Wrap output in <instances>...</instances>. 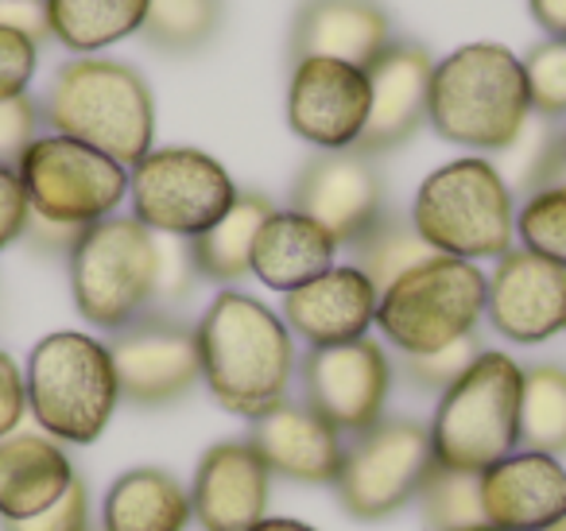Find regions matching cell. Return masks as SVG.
Instances as JSON below:
<instances>
[{"label": "cell", "mask_w": 566, "mask_h": 531, "mask_svg": "<svg viewBox=\"0 0 566 531\" xmlns=\"http://www.w3.org/2000/svg\"><path fill=\"white\" fill-rule=\"evenodd\" d=\"M272 473L249 438H226L202 450L190 477V508L202 531H252L268 516Z\"/></svg>", "instance_id": "e0dca14e"}, {"label": "cell", "mask_w": 566, "mask_h": 531, "mask_svg": "<svg viewBox=\"0 0 566 531\" xmlns=\"http://www.w3.org/2000/svg\"><path fill=\"white\" fill-rule=\"evenodd\" d=\"M373 86L361 66L300 59L287 82V128L318 152H349L369 125Z\"/></svg>", "instance_id": "5bb4252c"}, {"label": "cell", "mask_w": 566, "mask_h": 531, "mask_svg": "<svg viewBox=\"0 0 566 531\" xmlns=\"http://www.w3.org/2000/svg\"><path fill=\"white\" fill-rule=\"evenodd\" d=\"M249 442L264 458L268 473L300 485H334L346 461V435L307 404H292V399L260 415L249 430Z\"/></svg>", "instance_id": "44dd1931"}, {"label": "cell", "mask_w": 566, "mask_h": 531, "mask_svg": "<svg viewBox=\"0 0 566 531\" xmlns=\"http://www.w3.org/2000/svg\"><path fill=\"white\" fill-rule=\"evenodd\" d=\"M120 399L136 407H164L202 384L195 326L164 311H148L109 342Z\"/></svg>", "instance_id": "4fadbf2b"}, {"label": "cell", "mask_w": 566, "mask_h": 531, "mask_svg": "<svg viewBox=\"0 0 566 531\" xmlns=\"http://www.w3.org/2000/svg\"><path fill=\"white\" fill-rule=\"evenodd\" d=\"M28 415V388H24V368L0 350V438H9L20 430Z\"/></svg>", "instance_id": "60d3db41"}, {"label": "cell", "mask_w": 566, "mask_h": 531, "mask_svg": "<svg viewBox=\"0 0 566 531\" xmlns=\"http://www.w3.org/2000/svg\"><path fill=\"white\" fill-rule=\"evenodd\" d=\"M489 275L478 264L434 252L419 268L380 291L377 326L403 357L447 350L473 337L485 319Z\"/></svg>", "instance_id": "52a82bcc"}, {"label": "cell", "mask_w": 566, "mask_h": 531, "mask_svg": "<svg viewBox=\"0 0 566 531\" xmlns=\"http://www.w3.org/2000/svg\"><path fill=\"white\" fill-rule=\"evenodd\" d=\"M369 125L357 144L361 156H385V152L408 144L427 121V94H431V74L434 63L427 55L423 43L392 40L385 55L369 66Z\"/></svg>", "instance_id": "d6986e66"}, {"label": "cell", "mask_w": 566, "mask_h": 531, "mask_svg": "<svg viewBox=\"0 0 566 531\" xmlns=\"http://www.w3.org/2000/svg\"><path fill=\"white\" fill-rule=\"evenodd\" d=\"M195 283H198V268L187 237L156 233V306L151 311L179 306L195 291Z\"/></svg>", "instance_id": "e575fe53"}, {"label": "cell", "mask_w": 566, "mask_h": 531, "mask_svg": "<svg viewBox=\"0 0 566 531\" xmlns=\"http://www.w3.org/2000/svg\"><path fill=\"white\" fill-rule=\"evenodd\" d=\"M496 171L509 183L512 198H532L547 187H558L566 175V128H558V121L532 113L516 140L501 152Z\"/></svg>", "instance_id": "83f0119b"}, {"label": "cell", "mask_w": 566, "mask_h": 531, "mask_svg": "<svg viewBox=\"0 0 566 531\" xmlns=\"http://www.w3.org/2000/svg\"><path fill=\"white\" fill-rule=\"evenodd\" d=\"M292 210L307 214L315 226L338 241V249H354L385 214V179L377 164L349 152H318L303 164L292 187Z\"/></svg>", "instance_id": "9a60e30c"}, {"label": "cell", "mask_w": 566, "mask_h": 531, "mask_svg": "<svg viewBox=\"0 0 566 531\" xmlns=\"http://www.w3.org/2000/svg\"><path fill=\"white\" fill-rule=\"evenodd\" d=\"M516 237L524 249L566 268V183L524 198L516 214Z\"/></svg>", "instance_id": "d6a6232c"}, {"label": "cell", "mask_w": 566, "mask_h": 531, "mask_svg": "<svg viewBox=\"0 0 566 531\" xmlns=\"http://www.w3.org/2000/svg\"><path fill=\"white\" fill-rule=\"evenodd\" d=\"M190 523V489L171 469L136 466L105 489L102 531H187Z\"/></svg>", "instance_id": "d4e9b609"}, {"label": "cell", "mask_w": 566, "mask_h": 531, "mask_svg": "<svg viewBox=\"0 0 566 531\" xmlns=\"http://www.w3.org/2000/svg\"><path fill=\"white\" fill-rule=\"evenodd\" d=\"M434 473V450L427 423L380 419L373 430L346 446V461L334 481L338 504L361 523L396 516L419 497L427 477Z\"/></svg>", "instance_id": "8fae6325"}, {"label": "cell", "mask_w": 566, "mask_h": 531, "mask_svg": "<svg viewBox=\"0 0 566 531\" xmlns=\"http://www.w3.org/2000/svg\"><path fill=\"white\" fill-rule=\"evenodd\" d=\"M392 43V20L377 0H303L292 28V59H334L369 71Z\"/></svg>", "instance_id": "7402d4cb"}, {"label": "cell", "mask_w": 566, "mask_h": 531, "mask_svg": "<svg viewBox=\"0 0 566 531\" xmlns=\"http://www.w3.org/2000/svg\"><path fill=\"white\" fill-rule=\"evenodd\" d=\"M0 531H90V492L82 481H74V489L66 492L59 504H51L48 512L32 516V520L0 523Z\"/></svg>", "instance_id": "f35d334b"}, {"label": "cell", "mask_w": 566, "mask_h": 531, "mask_svg": "<svg viewBox=\"0 0 566 531\" xmlns=\"http://www.w3.org/2000/svg\"><path fill=\"white\" fill-rule=\"evenodd\" d=\"M520 392L524 365L501 350H481L473 365L439 396L431 430L434 466L485 473L520 450Z\"/></svg>", "instance_id": "5b68a950"}, {"label": "cell", "mask_w": 566, "mask_h": 531, "mask_svg": "<svg viewBox=\"0 0 566 531\" xmlns=\"http://www.w3.org/2000/svg\"><path fill=\"white\" fill-rule=\"evenodd\" d=\"M82 233L86 229L82 226H66V221H51V218H40V214H32L28 218V244H32L35 252H43V257H66L71 260V252L78 249Z\"/></svg>", "instance_id": "b9f144b4"}, {"label": "cell", "mask_w": 566, "mask_h": 531, "mask_svg": "<svg viewBox=\"0 0 566 531\" xmlns=\"http://www.w3.org/2000/svg\"><path fill=\"white\" fill-rule=\"evenodd\" d=\"M520 450H539L551 458L566 454V368H524L520 392Z\"/></svg>", "instance_id": "f1b7e54d"}, {"label": "cell", "mask_w": 566, "mask_h": 531, "mask_svg": "<svg viewBox=\"0 0 566 531\" xmlns=\"http://www.w3.org/2000/svg\"><path fill=\"white\" fill-rule=\"evenodd\" d=\"M24 388L28 415L43 435L71 446L97 442L120 404L109 342L82 330H55L32 345Z\"/></svg>", "instance_id": "277c9868"}, {"label": "cell", "mask_w": 566, "mask_h": 531, "mask_svg": "<svg viewBox=\"0 0 566 531\" xmlns=\"http://www.w3.org/2000/svg\"><path fill=\"white\" fill-rule=\"evenodd\" d=\"M252 531H318L315 523L292 520V516H264Z\"/></svg>", "instance_id": "f6af8a7d"}, {"label": "cell", "mask_w": 566, "mask_h": 531, "mask_svg": "<svg viewBox=\"0 0 566 531\" xmlns=\"http://www.w3.org/2000/svg\"><path fill=\"white\" fill-rule=\"evenodd\" d=\"M272 198L260 190H237V202L229 206L226 218L190 241L198 275L213 283L244 280L252 272V241H256L260 226L272 218Z\"/></svg>", "instance_id": "484cf974"}, {"label": "cell", "mask_w": 566, "mask_h": 531, "mask_svg": "<svg viewBox=\"0 0 566 531\" xmlns=\"http://www.w3.org/2000/svg\"><path fill=\"white\" fill-rule=\"evenodd\" d=\"M221 24V0H151L144 40L171 55H187L213 40Z\"/></svg>", "instance_id": "4dcf8cb0"}, {"label": "cell", "mask_w": 566, "mask_h": 531, "mask_svg": "<svg viewBox=\"0 0 566 531\" xmlns=\"http://www.w3.org/2000/svg\"><path fill=\"white\" fill-rule=\"evenodd\" d=\"M43 125L105 152L133 171L156 144V102L136 66L120 59L78 55L63 63L40 102Z\"/></svg>", "instance_id": "7a4b0ae2"}, {"label": "cell", "mask_w": 566, "mask_h": 531, "mask_svg": "<svg viewBox=\"0 0 566 531\" xmlns=\"http://www.w3.org/2000/svg\"><path fill=\"white\" fill-rule=\"evenodd\" d=\"M40 66V43L28 35L0 28V102L9 97H24Z\"/></svg>", "instance_id": "8d00e7d4"}, {"label": "cell", "mask_w": 566, "mask_h": 531, "mask_svg": "<svg viewBox=\"0 0 566 531\" xmlns=\"http://www.w3.org/2000/svg\"><path fill=\"white\" fill-rule=\"evenodd\" d=\"M527 9L551 40H566V0H527Z\"/></svg>", "instance_id": "ee69618b"}, {"label": "cell", "mask_w": 566, "mask_h": 531, "mask_svg": "<svg viewBox=\"0 0 566 531\" xmlns=\"http://www.w3.org/2000/svg\"><path fill=\"white\" fill-rule=\"evenodd\" d=\"M532 117L524 63L504 43H465L434 63L427 121L447 144L504 152Z\"/></svg>", "instance_id": "3957f363"}, {"label": "cell", "mask_w": 566, "mask_h": 531, "mask_svg": "<svg viewBox=\"0 0 566 531\" xmlns=\"http://www.w3.org/2000/svg\"><path fill=\"white\" fill-rule=\"evenodd\" d=\"M485 523L501 531H543L566 520V466L539 450H512L481 473Z\"/></svg>", "instance_id": "ffe728a7"}, {"label": "cell", "mask_w": 566, "mask_h": 531, "mask_svg": "<svg viewBox=\"0 0 566 531\" xmlns=\"http://www.w3.org/2000/svg\"><path fill=\"white\" fill-rule=\"evenodd\" d=\"M48 28L66 51L94 55L144 28L151 0H43Z\"/></svg>", "instance_id": "4316f807"}, {"label": "cell", "mask_w": 566, "mask_h": 531, "mask_svg": "<svg viewBox=\"0 0 566 531\" xmlns=\"http://www.w3.org/2000/svg\"><path fill=\"white\" fill-rule=\"evenodd\" d=\"M78 473L63 442L43 430L0 438V523L32 520L74 489Z\"/></svg>", "instance_id": "603a6c76"}, {"label": "cell", "mask_w": 566, "mask_h": 531, "mask_svg": "<svg viewBox=\"0 0 566 531\" xmlns=\"http://www.w3.org/2000/svg\"><path fill=\"white\" fill-rule=\"evenodd\" d=\"M520 63H524L532 113L547 121H563L566 117V40L539 43V48L527 51Z\"/></svg>", "instance_id": "836d02e7"}, {"label": "cell", "mask_w": 566, "mask_h": 531, "mask_svg": "<svg viewBox=\"0 0 566 531\" xmlns=\"http://www.w3.org/2000/svg\"><path fill=\"white\" fill-rule=\"evenodd\" d=\"M128 202L144 229L195 241L229 214L237 183L198 148H151L128 171Z\"/></svg>", "instance_id": "9c48e42d"}, {"label": "cell", "mask_w": 566, "mask_h": 531, "mask_svg": "<svg viewBox=\"0 0 566 531\" xmlns=\"http://www.w3.org/2000/svg\"><path fill=\"white\" fill-rule=\"evenodd\" d=\"M419 512H423L427 531H470L485 523V504H481V473H462V469H442L427 477L419 489Z\"/></svg>", "instance_id": "1f68e13d"}, {"label": "cell", "mask_w": 566, "mask_h": 531, "mask_svg": "<svg viewBox=\"0 0 566 531\" xmlns=\"http://www.w3.org/2000/svg\"><path fill=\"white\" fill-rule=\"evenodd\" d=\"M202 384L229 415L256 423L287 399L295 337L280 311L244 291H221L195 322Z\"/></svg>", "instance_id": "6da1fadb"}, {"label": "cell", "mask_w": 566, "mask_h": 531, "mask_svg": "<svg viewBox=\"0 0 566 531\" xmlns=\"http://www.w3.org/2000/svg\"><path fill=\"white\" fill-rule=\"evenodd\" d=\"M543 531H566V520H558V523H551V528H543Z\"/></svg>", "instance_id": "bcb514c9"}, {"label": "cell", "mask_w": 566, "mask_h": 531, "mask_svg": "<svg viewBox=\"0 0 566 531\" xmlns=\"http://www.w3.org/2000/svg\"><path fill=\"white\" fill-rule=\"evenodd\" d=\"M334 257H338V241L323 226H315L307 214L272 210V218L260 226L256 241H252V275L264 288L287 295V291L331 272Z\"/></svg>", "instance_id": "cb8c5ba5"}, {"label": "cell", "mask_w": 566, "mask_h": 531, "mask_svg": "<svg viewBox=\"0 0 566 531\" xmlns=\"http://www.w3.org/2000/svg\"><path fill=\"white\" fill-rule=\"evenodd\" d=\"M43 117L35 97H9L0 102V164L17 167V159L28 152V144L35 140Z\"/></svg>", "instance_id": "74e56055"}, {"label": "cell", "mask_w": 566, "mask_h": 531, "mask_svg": "<svg viewBox=\"0 0 566 531\" xmlns=\"http://www.w3.org/2000/svg\"><path fill=\"white\" fill-rule=\"evenodd\" d=\"M481 353L478 337H462V342L447 345V350L419 353V357H403V376L416 384L419 392H447L465 368L473 365V357Z\"/></svg>", "instance_id": "d590c367"}, {"label": "cell", "mask_w": 566, "mask_h": 531, "mask_svg": "<svg viewBox=\"0 0 566 531\" xmlns=\"http://www.w3.org/2000/svg\"><path fill=\"white\" fill-rule=\"evenodd\" d=\"M17 175L32 214L66 226H97L113 218L128 195V167L71 136H35L17 159Z\"/></svg>", "instance_id": "30bf717a"}, {"label": "cell", "mask_w": 566, "mask_h": 531, "mask_svg": "<svg viewBox=\"0 0 566 531\" xmlns=\"http://www.w3.org/2000/svg\"><path fill=\"white\" fill-rule=\"evenodd\" d=\"M380 291L357 264H334L318 280L283 295L280 319L287 322L295 337L323 350V345H346L369 337V326L377 322Z\"/></svg>", "instance_id": "ac0fdd59"}, {"label": "cell", "mask_w": 566, "mask_h": 531, "mask_svg": "<svg viewBox=\"0 0 566 531\" xmlns=\"http://www.w3.org/2000/svg\"><path fill=\"white\" fill-rule=\"evenodd\" d=\"M303 404L323 415L342 435H365L385 419L392 365L380 342L361 337L346 345H323L300 361Z\"/></svg>", "instance_id": "7c38bea8"}, {"label": "cell", "mask_w": 566, "mask_h": 531, "mask_svg": "<svg viewBox=\"0 0 566 531\" xmlns=\"http://www.w3.org/2000/svg\"><path fill=\"white\" fill-rule=\"evenodd\" d=\"M354 252H357V268L369 275L377 291L392 288L400 275H408L411 268H419L423 260L434 257V249L411 226V214H388V210L354 244Z\"/></svg>", "instance_id": "f546056e"}, {"label": "cell", "mask_w": 566, "mask_h": 531, "mask_svg": "<svg viewBox=\"0 0 566 531\" xmlns=\"http://www.w3.org/2000/svg\"><path fill=\"white\" fill-rule=\"evenodd\" d=\"M470 531H501V528H493V523H481V528H470Z\"/></svg>", "instance_id": "7dc6e473"}, {"label": "cell", "mask_w": 566, "mask_h": 531, "mask_svg": "<svg viewBox=\"0 0 566 531\" xmlns=\"http://www.w3.org/2000/svg\"><path fill=\"white\" fill-rule=\"evenodd\" d=\"M71 295L97 330H125L156 306V233L133 214H113L71 252Z\"/></svg>", "instance_id": "ba28073f"}, {"label": "cell", "mask_w": 566, "mask_h": 531, "mask_svg": "<svg viewBox=\"0 0 566 531\" xmlns=\"http://www.w3.org/2000/svg\"><path fill=\"white\" fill-rule=\"evenodd\" d=\"M0 28H12L28 40L43 43L51 35L48 4L43 0H0Z\"/></svg>", "instance_id": "7bdbcfd3"}, {"label": "cell", "mask_w": 566, "mask_h": 531, "mask_svg": "<svg viewBox=\"0 0 566 531\" xmlns=\"http://www.w3.org/2000/svg\"><path fill=\"white\" fill-rule=\"evenodd\" d=\"M485 314L516 345L551 342L566 330V268L532 249H509L489 275Z\"/></svg>", "instance_id": "2e32d148"}, {"label": "cell", "mask_w": 566, "mask_h": 531, "mask_svg": "<svg viewBox=\"0 0 566 531\" xmlns=\"http://www.w3.org/2000/svg\"><path fill=\"white\" fill-rule=\"evenodd\" d=\"M32 218V206H28L24 183H20L17 167L0 164V249H9L12 241H20Z\"/></svg>", "instance_id": "ab89813d"}, {"label": "cell", "mask_w": 566, "mask_h": 531, "mask_svg": "<svg viewBox=\"0 0 566 531\" xmlns=\"http://www.w3.org/2000/svg\"><path fill=\"white\" fill-rule=\"evenodd\" d=\"M411 226L442 257L501 260L516 241V202L493 159L462 156L419 183Z\"/></svg>", "instance_id": "8992f818"}]
</instances>
